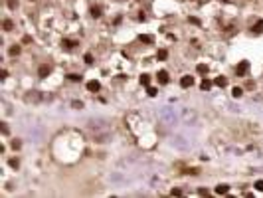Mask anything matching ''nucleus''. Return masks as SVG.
<instances>
[{"label":"nucleus","instance_id":"nucleus-1","mask_svg":"<svg viewBox=\"0 0 263 198\" xmlns=\"http://www.w3.org/2000/svg\"><path fill=\"white\" fill-rule=\"evenodd\" d=\"M247 70H249V62H241L237 68H235V74H237V77H245V74H247Z\"/></svg>","mask_w":263,"mask_h":198},{"label":"nucleus","instance_id":"nucleus-2","mask_svg":"<svg viewBox=\"0 0 263 198\" xmlns=\"http://www.w3.org/2000/svg\"><path fill=\"white\" fill-rule=\"evenodd\" d=\"M180 85H182L184 89L192 87V85H194V77H192V75H184V77L180 79Z\"/></svg>","mask_w":263,"mask_h":198},{"label":"nucleus","instance_id":"nucleus-3","mask_svg":"<svg viewBox=\"0 0 263 198\" xmlns=\"http://www.w3.org/2000/svg\"><path fill=\"white\" fill-rule=\"evenodd\" d=\"M75 46H77V42H73V40H67V38L61 40V48L63 50H73Z\"/></svg>","mask_w":263,"mask_h":198},{"label":"nucleus","instance_id":"nucleus-4","mask_svg":"<svg viewBox=\"0 0 263 198\" xmlns=\"http://www.w3.org/2000/svg\"><path fill=\"white\" fill-rule=\"evenodd\" d=\"M99 89H101V83H99V81H95V79H93V81H87V91L95 93V91H99Z\"/></svg>","mask_w":263,"mask_h":198},{"label":"nucleus","instance_id":"nucleus-5","mask_svg":"<svg viewBox=\"0 0 263 198\" xmlns=\"http://www.w3.org/2000/svg\"><path fill=\"white\" fill-rule=\"evenodd\" d=\"M156 79H158V83H162V85H166L168 83V72H158V75H156Z\"/></svg>","mask_w":263,"mask_h":198},{"label":"nucleus","instance_id":"nucleus-6","mask_svg":"<svg viewBox=\"0 0 263 198\" xmlns=\"http://www.w3.org/2000/svg\"><path fill=\"white\" fill-rule=\"evenodd\" d=\"M49 72H51V68L44 64V66H40V70H38V75H40V77H47V75H49Z\"/></svg>","mask_w":263,"mask_h":198},{"label":"nucleus","instance_id":"nucleus-7","mask_svg":"<svg viewBox=\"0 0 263 198\" xmlns=\"http://www.w3.org/2000/svg\"><path fill=\"white\" fill-rule=\"evenodd\" d=\"M229 192V186L227 184H218L216 186V194H227Z\"/></svg>","mask_w":263,"mask_h":198},{"label":"nucleus","instance_id":"nucleus-8","mask_svg":"<svg viewBox=\"0 0 263 198\" xmlns=\"http://www.w3.org/2000/svg\"><path fill=\"white\" fill-rule=\"evenodd\" d=\"M89 14H91V18H99L101 16V8L99 6H91L89 8Z\"/></svg>","mask_w":263,"mask_h":198},{"label":"nucleus","instance_id":"nucleus-9","mask_svg":"<svg viewBox=\"0 0 263 198\" xmlns=\"http://www.w3.org/2000/svg\"><path fill=\"white\" fill-rule=\"evenodd\" d=\"M166 58H168V52H166V50H158V52H156V60H158V62H164Z\"/></svg>","mask_w":263,"mask_h":198},{"label":"nucleus","instance_id":"nucleus-10","mask_svg":"<svg viewBox=\"0 0 263 198\" xmlns=\"http://www.w3.org/2000/svg\"><path fill=\"white\" fill-rule=\"evenodd\" d=\"M251 32H255V34H259V32H263V20H259V22H255V24H253V28H251Z\"/></svg>","mask_w":263,"mask_h":198},{"label":"nucleus","instance_id":"nucleus-11","mask_svg":"<svg viewBox=\"0 0 263 198\" xmlns=\"http://www.w3.org/2000/svg\"><path fill=\"white\" fill-rule=\"evenodd\" d=\"M196 72L202 74V75H206V74H208V66H206V64H198V66H196Z\"/></svg>","mask_w":263,"mask_h":198},{"label":"nucleus","instance_id":"nucleus-12","mask_svg":"<svg viewBox=\"0 0 263 198\" xmlns=\"http://www.w3.org/2000/svg\"><path fill=\"white\" fill-rule=\"evenodd\" d=\"M138 42H140V44H152V36L140 34V36H138Z\"/></svg>","mask_w":263,"mask_h":198},{"label":"nucleus","instance_id":"nucleus-13","mask_svg":"<svg viewBox=\"0 0 263 198\" xmlns=\"http://www.w3.org/2000/svg\"><path fill=\"white\" fill-rule=\"evenodd\" d=\"M214 83H216L218 87H225V85H227V79H225V77H216V79H214Z\"/></svg>","mask_w":263,"mask_h":198},{"label":"nucleus","instance_id":"nucleus-14","mask_svg":"<svg viewBox=\"0 0 263 198\" xmlns=\"http://www.w3.org/2000/svg\"><path fill=\"white\" fill-rule=\"evenodd\" d=\"M2 26H4V30H6V32H10V30L14 28V24H12V20H4V22H2Z\"/></svg>","mask_w":263,"mask_h":198},{"label":"nucleus","instance_id":"nucleus-15","mask_svg":"<svg viewBox=\"0 0 263 198\" xmlns=\"http://www.w3.org/2000/svg\"><path fill=\"white\" fill-rule=\"evenodd\" d=\"M200 87H202L204 91H208V89H212V81H208V79H204V81L200 83Z\"/></svg>","mask_w":263,"mask_h":198},{"label":"nucleus","instance_id":"nucleus-16","mask_svg":"<svg viewBox=\"0 0 263 198\" xmlns=\"http://www.w3.org/2000/svg\"><path fill=\"white\" fill-rule=\"evenodd\" d=\"M241 93H243L241 87H233V89H231V95H233V97H241Z\"/></svg>","mask_w":263,"mask_h":198},{"label":"nucleus","instance_id":"nucleus-17","mask_svg":"<svg viewBox=\"0 0 263 198\" xmlns=\"http://www.w3.org/2000/svg\"><path fill=\"white\" fill-rule=\"evenodd\" d=\"M148 83H150V77H148L146 74H142V75H140V85H148Z\"/></svg>","mask_w":263,"mask_h":198},{"label":"nucleus","instance_id":"nucleus-18","mask_svg":"<svg viewBox=\"0 0 263 198\" xmlns=\"http://www.w3.org/2000/svg\"><path fill=\"white\" fill-rule=\"evenodd\" d=\"M8 52H10V56H18V54H20V46H12Z\"/></svg>","mask_w":263,"mask_h":198},{"label":"nucleus","instance_id":"nucleus-19","mask_svg":"<svg viewBox=\"0 0 263 198\" xmlns=\"http://www.w3.org/2000/svg\"><path fill=\"white\" fill-rule=\"evenodd\" d=\"M8 162H10V166H12V168H18V166H20V160H18V158H10Z\"/></svg>","mask_w":263,"mask_h":198},{"label":"nucleus","instance_id":"nucleus-20","mask_svg":"<svg viewBox=\"0 0 263 198\" xmlns=\"http://www.w3.org/2000/svg\"><path fill=\"white\" fill-rule=\"evenodd\" d=\"M67 79H69V81H81V75H77V74H69Z\"/></svg>","mask_w":263,"mask_h":198},{"label":"nucleus","instance_id":"nucleus-21","mask_svg":"<svg viewBox=\"0 0 263 198\" xmlns=\"http://www.w3.org/2000/svg\"><path fill=\"white\" fill-rule=\"evenodd\" d=\"M8 8H10V10L18 8V0H8Z\"/></svg>","mask_w":263,"mask_h":198},{"label":"nucleus","instance_id":"nucleus-22","mask_svg":"<svg viewBox=\"0 0 263 198\" xmlns=\"http://www.w3.org/2000/svg\"><path fill=\"white\" fill-rule=\"evenodd\" d=\"M83 60H85V64H89V66L93 64V56H91V54H85V58H83Z\"/></svg>","mask_w":263,"mask_h":198},{"label":"nucleus","instance_id":"nucleus-23","mask_svg":"<svg viewBox=\"0 0 263 198\" xmlns=\"http://www.w3.org/2000/svg\"><path fill=\"white\" fill-rule=\"evenodd\" d=\"M255 190L263 192V180H257V182H255Z\"/></svg>","mask_w":263,"mask_h":198},{"label":"nucleus","instance_id":"nucleus-24","mask_svg":"<svg viewBox=\"0 0 263 198\" xmlns=\"http://www.w3.org/2000/svg\"><path fill=\"white\" fill-rule=\"evenodd\" d=\"M156 93H158V89H156V87H148V95H150V97H154Z\"/></svg>","mask_w":263,"mask_h":198},{"label":"nucleus","instance_id":"nucleus-25","mask_svg":"<svg viewBox=\"0 0 263 198\" xmlns=\"http://www.w3.org/2000/svg\"><path fill=\"white\" fill-rule=\"evenodd\" d=\"M73 107H75V109H81L83 103H81V101H73Z\"/></svg>","mask_w":263,"mask_h":198},{"label":"nucleus","instance_id":"nucleus-26","mask_svg":"<svg viewBox=\"0 0 263 198\" xmlns=\"http://www.w3.org/2000/svg\"><path fill=\"white\" fill-rule=\"evenodd\" d=\"M198 194H200V196H208V190H206V188H200Z\"/></svg>","mask_w":263,"mask_h":198},{"label":"nucleus","instance_id":"nucleus-27","mask_svg":"<svg viewBox=\"0 0 263 198\" xmlns=\"http://www.w3.org/2000/svg\"><path fill=\"white\" fill-rule=\"evenodd\" d=\"M180 194H182V190H180V188H174V190H172V196H180Z\"/></svg>","mask_w":263,"mask_h":198},{"label":"nucleus","instance_id":"nucleus-28","mask_svg":"<svg viewBox=\"0 0 263 198\" xmlns=\"http://www.w3.org/2000/svg\"><path fill=\"white\" fill-rule=\"evenodd\" d=\"M188 22H192V24H196V26L200 24V20H198V18H188Z\"/></svg>","mask_w":263,"mask_h":198},{"label":"nucleus","instance_id":"nucleus-29","mask_svg":"<svg viewBox=\"0 0 263 198\" xmlns=\"http://www.w3.org/2000/svg\"><path fill=\"white\" fill-rule=\"evenodd\" d=\"M20 145H22L20 141H12V147H14V149H20Z\"/></svg>","mask_w":263,"mask_h":198},{"label":"nucleus","instance_id":"nucleus-30","mask_svg":"<svg viewBox=\"0 0 263 198\" xmlns=\"http://www.w3.org/2000/svg\"><path fill=\"white\" fill-rule=\"evenodd\" d=\"M225 2H229V0H225Z\"/></svg>","mask_w":263,"mask_h":198},{"label":"nucleus","instance_id":"nucleus-31","mask_svg":"<svg viewBox=\"0 0 263 198\" xmlns=\"http://www.w3.org/2000/svg\"><path fill=\"white\" fill-rule=\"evenodd\" d=\"M30 2H34V0H30Z\"/></svg>","mask_w":263,"mask_h":198}]
</instances>
